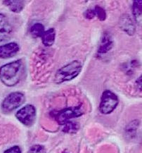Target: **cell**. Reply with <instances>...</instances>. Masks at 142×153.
Returning <instances> with one entry per match:
<instances>
[{
	"instance_id": "6da1fadb",
	"label": "cell",
	"mask_w": 142,
	"mask_h": 153,
	"mask_svg": "<svg viewBox=\"0 0 142 153\" xmlns=\"http://www.w3.org/2000/svg\"><path fill=\"white\" fill-rule=\"evenodd\" d=\"M24 66L21 59L7 63L0 67V80L8 87L16 85L22 79Z\"/></svg>"
},
{
	"instance_id": "7a4b0ae2",
	"label": "cell",
	"mask_w": 142,
	"mask_h": 153,
	"mask_svg": "<svg viewBox=\"0 0 142 153\" xmlns=\"http://www.w3.org/2000/svg\"><path fill=\"white\" fill-rule=\"evenodd\" d=\"M82 64L78 60H73L59 68L55 74L54 82L61 84L64 82L73 80L80 74Z\"/></svg>"
},
{
	"instance_id": "3957f363",
	"label": "cell",
	"mask_w": 142,
	"mask_h": 153,
	"mask_svg": "<svg viewBox=\"0 0 142 153\" xmlns=\"http://www.w3.org/2000/svg\"><path fill=\"white\" fill-rule=\"evenodd\" d=\"M83 114H84V110L82 107L79 105L77 107L65 108L60 111H53L52 112V115L58 123L64 125L68 121H71V119L81 117Z\"/></svg>"
},
{
	"instance_id": "277c9868",
	"label": "cell",
	"mask_w": 142,
	"mask_h": 153,
	"mask_svg": "<svg viewBox=\"0 0 142 153\" xmlns=\"http://www.w3.org/2000/svg\"><path fill=\"white\" fill-rule=\"evenodd\" d=\"M26 101L25 95L21 92H13L9 94L2 101L1 105L4 113H10L21 107Z\"/></svg>"
},
{
	"instance_id": "5b68a950",
	"label": "cell",
	"mask_w": 142,
	"mask_h": 153,
	"mask_svg": "<svg viewBox=\"0 0 142 153\" xmlns=\"http://www.w3.org/2000/svg\"><path fill=\"white\" fill-rule=\"evenodd\" d=\"M119 103L118 97L113 92L106 90L101 97L99 111L103 114H109L116 109Z\"/></svg>"
},
{
	"instance_id": "8992f818",
	"label": "cell",
	"mask_w": 142,
	"mask_h": 153,
	"mask_svg": "<svg viewBox=\"0 0 142 153\" xmlns=\"http://www.w3.org/2000/svg\"><path fill=\"white\" fill-rule=\"evenodd\" d=\"M15 117L22 124L30 126L36 119V109L32 105H26L15 114Z\"/></svg>"
},
{
	"instance_id": "52a82bcc",
	"label": "cell",
	"mask_w": 142,
	"mask_h": 153,
	"mask_svg": "<svg viewBox=\"0 0 142 153\" xmlns=\"http://www.w3.org/2000/svg\"><path fill=\"white\" fill-rule=\"evenodd\" d=\"M12 34V25L4 14L0 13V42L9 40Z\"/></svg>"
},
{
	"instance_id": "ba28073f",
	"label": "cell",
	"mask_w": 142,
	"mask_h": 153,
	"mask_svg": "<svg viewBox=\"0 0 142 153\" xmlns=\"http://www.w3.org/2000/svg\"><path fill=\"white\" fill-rule=\"evenodd\" d=\"M20 50L18 43L9 42L0 45V59H9L16 55Z\"/></svg>"
},
{
	"instance_id": "9c48e42d",
	"label": "cell",
	"mask_w": 142,
	"mask_h": 153,
	"mask_svg": "<svg viewBox=\"0 0 142 153\" xmlns=\"http://www.w3.org/2000/svg\"><path fill=\"white\" fill-rule=\"evenodd\" d=\"M113 40L111 35L109 33L105 32L103 34L102 38H101L100 43H99L98 51L97 53L99 56H102L103 54H106L108 52L111 50L113 47Z\"/></svg>"
},
{
	"instance_id": "30bf717a",
	"label": "cell",
	"mask_w": 142,
	"mask_h": 153,
	"mask_svg": "<svg viewBox=\"0 0 142 153\" xmlns=\"http://www.w3.org/2000/svg\"><path fill=\"white\" fill-rule=\"evenodd\" d=\"M120 28L127 35L132 36L135 35L136 28L135 25L129 14H123L120 18Z\"/></svg>"
},
{
	"instance_id": "8fae6325",
	"label": "cell",
	"mask_w": 142,
	"mask_h": 153,
	"mask_svg": "<svg viewBox=\"0 0 142 153\" xmlns=\"http://www.w3.org/2000/svg\"><path fill=\"white\" fill-rule=\"evenodd\" d=\"M2 2L4 5L9 8L13 13H21L25 7V1L21 0H6Z\"/></svg>"
},
{
	"instance_id": "7c38bea8",
	"label": "cell",
	"mask_w": 142,
	"mask_h": 153,
	"mask_svg": "<svg viewBox=\"0 0 142 153\" xmlns=\"http://www.w3.org/2000/svg\"><path fill=\"white\" fill-rule=\"evenodd\" d=\"M42 44L46 47H51L54 45L56 40V30L54 28H49L44 31L42 36Z\"/></svg>"
},
{
	"instance_id": "4fadbf2b",
	"label": "cell",
	"mask_w": 142,
	"mask_h": 153,
	"mask_svg": "<svg viewBox=\"0 0 142 153\" xmlns=\"http://www.w3.org/2000/svg\"><path fill=\"white\" fill-rule=\"evenodd\" d=\"M142 1L141 0H136L132 4V13L134 19L137 23H140L141 21L142 14Z\"/></svg>"
},
{
	"instance_id": "5bb4252c",
	"label": "cell",
	"mask_w": 142,
	"mask_h": 153,
	"mask_svg": "<svg viewBox=\"0 0 142 153\" xmlns=\"http://www.w3.org/2000/svg\"><path fill=\"white\" fill-rule=\"evenodd\" d=\"M44 31L45 30H44V25L40 23H36L33 24L30 29V35L35 38H42Z\"/></svg>"
},
{
	"instance_id": "9a60e30c",
	"label": "cell",
	"mask_w": 142,
	"mask_h": 153,
	"mask_svg": "<svg viewBox=\"0 0 142 153\" xmlns=\"http://www.w3.org/2000/svg\"><path fill=\"white\" fill-rule=\"evenodd\" d=\"M79 125L76 122L68 121L63 125V131L67 133H75L78 131Z\"/></svg>"
},
{
	"instance_id": "2e32d148",
	"label": "cell",
	"mask_w": 142,
	"mask_h": 153,
	"mask_svg": "<svg viewBox=\"0 0 142 153\" xmlns=\"http://www.w3.org/2000/svg\"><path fill=\"white\" fill-rule=\"evenodd\" d=\"M95 13H96V16L99 19V21H104L106 19V12L104 9L100 6H95L94 8Z\"/></svg>"
},
{
	"instance_id": "e0dca14e",
	"label": "cell",
	"mask_w": 142,
	"mask_h": 153,
	"mask_svg": "<svg viewBox=\"0 0 142 153\" xmlns=\"http://www.w3.org/2000/svg\"><path fill=\"white\" fill-rule=\"evenodd\" d=\"M28 153H46V150L44 147L41 145H34L29 149Z\"/></svg>"
},
{
	"instance_id": "ac0fdd59",
	"label": "cell",
	"mask_w": 142,
	"mask_h": 153,
	"mask_svg": "<svg viewBox=\"0 0 142 153\" xmlns=\"http://www.w3.org/2000/svg\"><path fill=\"white\" fill-rule=\"evenodd\" d=\"M138 121H132L128 125L127 128H126V131H127V134L131 136V135H133L134 133L135 132L136 130H137V128L138 127Z\"/></svg>"
},
{
	"instance_id": "d6986e66",
	"label": "cell",
	"mask_w": 142,
	"mask_h": 153,
	"mask_svg": "<svg viewBox=\"0 0 142 153\" xmlns=\"http://www.w3.org/2000/svg\"><path fill=\"white\" fill-rule=\"evenodd\" d=\"M83 16H84V17L86 19L91 20V19L96 17V13H95V11L94 9H89L85 11L84 13H83Z\"/></svg>"
},
{
	"instance_id": "ffe728a7",
	"label": "cell",
	"mask_w": 142,
	"mask_h": 153,
	"mask_svg": "<svg viewBox=\"0 0 142 153\" xmlns=\"http://www.w3.org/2000/svg\"><path fill=\"white\" fill-rule=\"evenodd\" d=\"M3 153H21V149L19 146H15L6 150Z\"/></svg>"
},
{
	"instance_id": "44dd1931",
	"label": "cell",
	"mask_w": 142,
	"mask_h": 153,
	"mask_svg": "<svg viewBox=\"0 0 142 153\" xmlns=\"http://www.w3.org/2000/svg\"><path fill=\"white\" fill-rule=\"evenodd\" d=\"M136 85L137 86V89L139 90V91H141V76H140L137 80H136Z\"/></svg>"
}]
</instances>
